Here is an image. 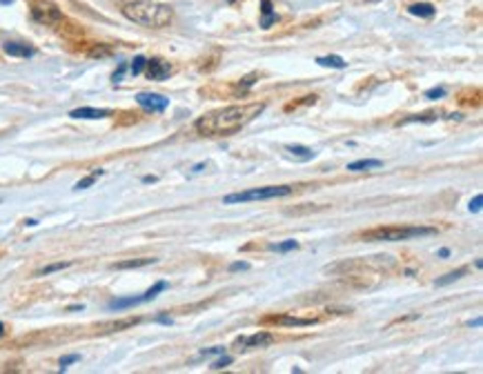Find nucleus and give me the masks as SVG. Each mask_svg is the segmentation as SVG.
Segmentation results:
<instances>
[{"label":"nucleus","mask_w":483,"mask_h":374,"mask_svg":"<svg viewBox=\"0 0 483 374\" xmlns=\"http://www.w3.org/2000/svg\"><path fill=\"white\" fill-rule=\"evenodd\" d=\"M227 365H232V357H221L218 361H214L210 367L212 370H223V367H227Z\"/></svg>","instance_id":"obj_28"},{"label":"nucleus","mask_w":483,"mask_h":374,"mask_svg":"<svg viewBox=\"0 0 483 374\" xmlns=\"http://www.w3.org/2000/svg\"><path fill=\"white\" fill-rule=\"evenodd\" d=\"M125 71H127V63H120V65H118V69L114 71L112 81H114V83H120V81H123V73H125Z\"/></svg>","instance_id":"obj_31"},{"label":"nucleus","mask_w":483,"mask_h":374,"mask_svg":"<svg viewBox=\"0 0 483 374\" xmlns=\"http://www.w3.org/2000/svg\"><path fill=\"white\" fill-rule=\"evenodd\" d=\"M158 179H156V176H145V179H143V183H156Z\"/></svg>","instance_id":"obj_37"},{"label":"nucleus","mask_w":483,"mask_h":374,"mask_svg":"<svg viewBox=\"0 0 483 374\" xmlns=\"http://www.w3.org/2000/svg\"><path fill=\"white\" fill-rule=\"evenodd\" d=\"M270 247H272V250H276V252H281V254H285V252H292V250H296V247H298V241L290 238V241L278 243V245H270Z\"/></svg>","instance_id":"obj_24"},{"label":"nucleus","mask_w":483,"mask_h":374,"mask_svg":"<svg viewBox=\"0 0 483 374\" xmlns=\"http://www.w3.org/2000/svg\"><path fill=\"white\" fill-rule=\"evenodd\" d=\"M439 256H441V259H448V256H450V250H448V247L439 250Z\"/></svg>","instance_id":"obj_33"},{"label":"nucleus","mask_w":483,"mask_h":374,"mask_svg":"<svg viewBox=\"0 0 483 374\" xmlns=\"http://www.w3.org/2000/svg\"><path fill=\"white\" fill-rule=\"evenodd\" d=\"M437 234V228H427V225H388V228H374L363 232V241L370 243H399L410 241V238H423Z\"/></svg>","instance_id":"obj_3"},{"label":"nucleus","mask_w":483,"mask_h":374,"mask_svg":"<svg viewBox=\"0 0 483 374\" xmlns=\"http://www.w3.org/2000/svg\"><path fill=\"white\" fill-rule=\"evenodd\" d=\"M78 310H83V305H71L69 312H78Z\"/></svg>","instance_id":"obj_38"},{"label":"nucleus","mask_w":483,"mask_h":374,"mask_svg":"<svg viewBox=\"0 0 483 374\" xmlns=\"http://www.w3.org/2000/svg\"><path fill=\"white\" fill-rule=\"evenodd\" d=\"M439 116L437 114H423V116H410V118L403 120V125H408V122H434Z\"/></svg>","instance_id":"obj_25"},{"label":"nucleus","mask_w":483,"mask_h":374,"mask_svg":"<svg viewBox=\"0 0 483 374\" xmlns=\"http://www.w3.org/2000/svg\"><path fill=\"white\" fill-rule=\"evenodd\" d=\"M445 96V89L443 87H434V89H427L425 91V98L427 101H439V98Z\"/></svg>","instance_id":"obj_27"},{"label":"nucleus","mask_w":483,"mask_h":374,"mask_svg":"<svg viewBox=\"0 0 483 374\" xmlns=\"http://www.w3.org/2000/svg\"><path fill=\"white\" fill-rule=\"evenodd\" d=\"M274 341V336L270 332H256L249 336H238L236 339V350H252V347H265Z\"/></svg>","instance_id":"obj_7"},{"label":"nucleus","mask_w":483,"mask_h":374,"mask_svg":"<svg viewBox=\"0 0 483 374\" xmlns=\"http://www.w3.org/2000/svg\"><path fill=\"white\" fill-rule=\"evenodd\" d=\"M249 269V263L247 261H236L230 265V272H247Z\"/></svg>","instance_id":"obj_29"},{"label":"nucleus","mask_w":483,"mask_h":374,"mask_svg":"<svg viewBox=\"0 0 483 374\" xmlns=\"http://www.w3.org/2000/svg\"><path fill=\"white\" fill-rule=\"evenodd\" d=\"M265 112V103H245V105H232L223 107L218 112H212L198 118L194 127L203 136H230L238 130L249 125L256 116Z\"/></svg>","instance_id":"obj_1"},{"label":"nucleus","mask_w":483,"mask_h":374,"mask_svg":"<svg viewBox=\"0 0 483 374\" xmlns=\"http://www.w3.org/2000/svg\"><path fill=\"white\" fill-rule=\"evenodd\" d=\"M285 152H290V156L296 158V161H312V158L316 156L314 149H310V147H303V145H287Z\"/></svg>","instance_id":"obj_13"},{"label":"nucleus","mask_w":483,"mask_h":374,"mask_svg":"<svg viewBox=\"0 0 483 374\" xmlns=\"http://www.w3.org/2000/svg\"><path fill=\"white\" fill-rule=\"evenodd\" d=\"M294 192L292 185H270V187H256L247 192H236L225 196V205H236V203H249V201H270V198H283Z\"/></svg>","instance_id":"obj_4"},{"label":"nucleus","mask_w":483,"mask_h":374,"mask_svg":"<svg viewBox=\"0 0 483 374\" xmlns=\"http://www.w3.org/2000/svg\"><path fill=\"white\" fill-rule=\"evenodd\" d=\"M69 116L71 118H83V120H100V118H107L109 112L107 109H96V107H78V109H71Z\"/></svg>","instance_id":"obj_10"},{"label":"nucleus","mask_w":483,"mask_h":374,"mask_svg":"<svg viewBox=\"0 0 483 374\" xmlns=\"http://www.w3.org/2000/svg\"><path fill=\"white\" fill-rule=\"evenodd\" d=\"M98 176H103V169H96L94 174H89V176H85V179H81V181H78L76 185H74V189H76V192H81V189L91 187V185L96 183V179H98Z\"/></svg>","instance_id":"obj_21"},{"label":"nucleus","mask_w":483,"mask_h":374,"mask_svg":"<svg viewBox=\"0 0 483 374\" xmlns=\"http://www.w3.org/2000/svg\"><path fill=\"white\" fill-rule=\"evenodd\" d=\"M0 336H5V323H0Z\"/></svg>","instance_id":"obj_39"},{"label":"nucleus","mask_w":483,"mask_h":374,"mask_svg":"<svg viewBox=\"0 0 483 374\" xmlns=\"http://www.w3.org/2000/svg\"><path fill=\"white\" fill-rule=\"evenodd\" d=\"M481 203H483V196H481V194H476L474 198L470 201L468 210H470V212H481Z\"/></svg>","instance_id":"obj_30"},{"label":"nucleus","mask_w":483,"mask_h":374,"mask_svg":"<svg viewBox=\"0 0 483 374\" xmlns=\"http://www.w3.org/2000/svg\"><path fill=\"white\" fill-rule=\"evenodd\" d=\"M468 269L466 267H459V269H454V272H450V274H445L443 279H437V287H445V285H450V283H454V281H459L466 274Z\"/></svg>","instance_id":"obj_20"},{"label":"nucleus","mask_w":483,"mask_h":374,"mask_svg":"<svg viewBox=\"0 0 483 374\" xmlns=\"http://www.w3.org/2000/svg\"><path fill=\"white\" fill-rule=\"evenodd\" d=\"M410 14L419 16V18H432L437 14V9H434V5H430V3H417L410 7Z\"/></svg>","instance_id":"obj_18"},{"label":"nucleus","mask_w":483,"mask_h":374,"mask_svg":"<svg viewBox=\"0 0 483 374\" xmlns=\"http://www.w3.org/2000/svg\"><path fill=\"white\" fill-rule=\"evenodd\" d=\"M156 321H158V323H167V326H169V323H172V318H169V316H158Z\"/></svg>","instance_id":"obj_34"},{"label":"nucleus","mask_w":483,"mask_h":374,"mask_svg":"<svg viewBox=\"0 0 483 374\" xmlns=\"http://www.w3.org/2000/svg\"><path fill=\"white\" fill-rule=\"evenodd\" d=\"M25 225H29V228H34V225H38V220H36V218H27V220H25Z\"/></svg>","instance_id":"obj_36"},{"label":"nucleus","mask_w":483,"mask_h":374,"mask_svg":"<svg viewBox=\"0 0 483 374\" xmlns=\"http://www.w3.org/2000/svg\"><path fill=\"white\" fill-rule=\"evenodd\" d=\"M167 287H169V283H167V281H156V283L151 285L147 292H145V294H140V296H143V303H147V301H154V298L158 296V294H161V292H165V290H167Z\"/></svg>","instance_id":"obj_19"},{"label":"nucleus","mask_w":483,"mask_h":374,"mask_svg":"<svg viewBox=\"0 0 483 374\" xmlns=\"http://www.w3.org/2000/svg\"><path fill=\"white\" fill-rule=\"evenodd\" d=\"M468 326H470V328H479V326H481V318H474V321H470Z\"/></svg>","instance_id":"obj_35"},{"label":"nucleus","mask_w":483,"mask_h":374,"mask_svg":"<svg viewBox=\"0 0 483 374\" xmlns=\"http://www.w3.org/2000/svg\"><path fill=\"white\" fill-rule=\"evenodd\" d=\"M32 18L38 24H45V27H54L63 20V11H60L54 3H47V0H38V3L32 5Z\"/></svg>","instance_id":"obj_5"},{"label":"nucleus","mask_w":483,"mask_h":374,"mask_svg":"<svg viewBox=\"0 0 483 374\" xmlns=\"http://www.w3.org/2000/svg\"><path fill=\"white\" fill-rule=\"evenodd\" d=\"M145 73H147L149 81H165V78L172 76V65L163 58H149L145 65Z\"/></svg>","instance_id":"obj_8"},{"label":"nucleus","mask_w":483,"mask_h":374,"mask_svg":"<svg viewBox=\"0 0 483 374\" xmlns=\"http://www.w3.org/2000/svg\"><path fill=\"white\" fill-rule=\"evenodd\" d=\"M76 361H81V354H67V357L60 359V372H65L67 367L71 363H76Z\"/></svg>","instance_id":"obj_26"},{"label":"nucleus","mask_w":483,"mask_h":374,"mask_svg":"<svg viewBox=\"0 0 483 374\" xmlns=\"http://www.w3.org/2000/svg\"><path fill=\"white\" fill-rule=\"evenodd\" d=\"M140 303H143V296H127V298H114V301H109L107 308L109 310H125V308L140 305Z\"/></svg>","instance_id":"obj_17"},{"label":"nucleus","mask_w":483,"mask_h":374,"mask_svg":"<svg viewBox=\"0 0 483 374\" xmlns=\"http://www.w3.org/2000/svg\"><path fill=\"white\" fill-rule=\"evenodd\" d=\"M261 27L263 29H270L274 22L278 20V16H276V11H274L272 7V0H261Z\"/></svg>","instance_id":"obj_12"},{"label":"nucleus","mask_w":483,"mask_h":374,"mask_svg":"<svg viewBox=\"0 0 483 374\" xmlns=\"http://www.w3.org/2000/svg\"><path fill=\"white\" fill-rule=\"evenodd\" d=\"M145 65H147V58H145V56H136V58H134L132 65H130L132 76H138V73H143V71H145Z\"/></svg>","instance_id":"obj_23"},{"label":"nucleus","mask_w":483,"mask_h":374,"mask_svg":"<svg viewBox=\"0 0 483 374\" xmlns=\"http://www.w3.org/2000/svg\"><path fill=\"white\" fill-rule=\"evenodd\" d=\"M123 16L143 27L163 29L174 20V9L169 5L154 3V0H130L123 5Z\"/></svg>","instance_id":"obj_2"},{"label":"nucleus","mask_w":483,"mask_h":374,"mask_svg":"<svg viewBox=\"0 0 483 374\" xmlns=\"http://www.w3.org/2000/svg\"><path fill=\"white\" fill-rule=\"evenodd\" d=\"M263 323H274V326H285V328H308L312 323H316V318H301L292 314H274L263 318Z\"/></svg>","instance_id":"obj_9"},{"label":"nucleus","mask_w":483,"mask_h":374,"mask_svg":"<svg viewBox=\"0 0 483 374\" xmlns=\"http://www.w3.org/2000/svg\"><path fill=\"white\" fill-rule=\"evenodd\" d=\"M67 267H71V261H65V263H52V265H45L40 269V277H47V274H52V272H60V269H67Z\"/></svg>","instance_id":"obj_22"},{"label":"nucleus","mask_w":483,"mask_h":374,"mask_svg":"<svg viewBox=\"0 0 483 374\" xmlns=\"http://www.w3.org/2000/svg\"><path fill=\"white\" fill-rule=\"evenodd\" d=\"M3 49L7 56H14V58H32L36 54L34 47H27V45H22V42H5Z\"/></svg>","instance_id":"obj_11"},{"label":"nucleus","mask_w":483,"mask_h":374,"mask_svg":"<svg viewBox=\"0 0 483 374\" xmlns=\"http://www.w3.org/2000/svg\"><path fill=\"white\" fill-rule=\"evenodd\" d=\"M14 0H0V5H11Z\"/></svg>","instance_id":"obj_40"},{"label":"nucleus","mask_w":483,"mask_h":374,"mask_svg":"<svg viewBox=\"0 0 483 374\" xmlns=\"http://www.w3.org/2000/svg\"><path fill=\"white\" fill-rule=\"evenodd\" d=\"M225 347H210V350H203L200 352V357H214V354H223Z\"/></svg>","instance_id":"obj_32"},{"label":"nucleus","mask_w":483,"mask_h":374,"mask_svg":"<svg viewBox=\"0 0 483 374\" xmlns=\"http://www.w3.org/2000/svg\"><path fill=\"white\" fill-rule=\"evenodd\" d=\"M156 259H130V261H120V263H114V269H138V267H145V265H154Z\"/></svg>","instance_id":"obj_16"},{"label":"nucleus","mask_w":483,"mask_h":374,"mask_svg":"<svg viewBox=\"0 0 483 374\" xmlns=\"http://www.w3.org/2000/svg\"><path fill=\"white\" fill-rule=\"evenodd\" d=\"M316 63H319L321 67H329V69H345V67H347L345 58L336 56V54H329V56H319V58H316Z\"/></svg>","instance_id":"obj_15"},{"label":"nucleus","mask_w":483,"mask_h":374,"mask_svg":"<svg viewBox=\"0 0 483 374\" xmlns=\"http://www.w3.org/2000/svg\"><path fill=\"white\" fill-rule=\"evenodd\" d=\"M383 161H378V158H361V161H354L347 165V169L350 171H365V169H376L381 167Z\"/></svg>","instance_id":"obj_14"},{"label":"nucleus","mask_w":483,"mask_h":374,"mask_svg":"<svg viewBox=\"0 0 483 374\" xmlns=\"http://www.w3.org/2000/svg\"><path fill=\"white\" fill-rule=\"evenodd\" d=\"M136 103L147 112H165L169 107V98H165L161 94H151V91H143L136 96Z\"/></svg>","instance_id":"obj_6"}]
</instances>
